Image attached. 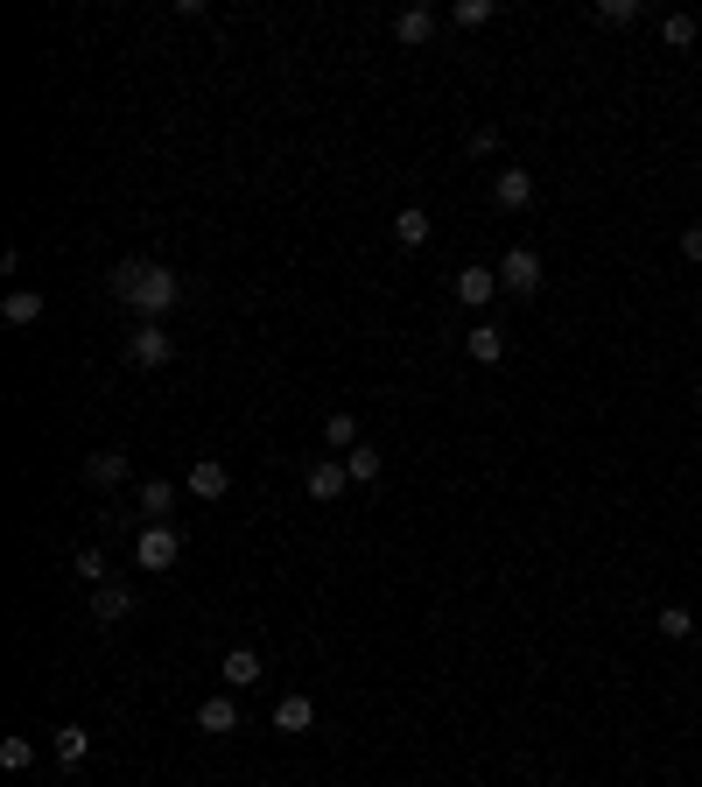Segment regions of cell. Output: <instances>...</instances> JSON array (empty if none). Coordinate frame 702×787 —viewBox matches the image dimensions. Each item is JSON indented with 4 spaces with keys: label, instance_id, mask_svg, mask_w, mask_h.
Wrapping results in <instances>:
<instances>
[{
    "label": "cell",
    "instance_id": "cell-8",
    "mask_svg": "<svg viewBox=\"0 0 702 787\" xmlns=\"http://www.w3.org/2000/svg\"><path fill=\"white\" fill-rule=\"evenodd\" d=\"M197 732H212V738L239 732V703H232V689H218V696H204V703H197Z\"/></svg>",
    "mask_w": 702,
    "mask_h": 787
},
{
    "label": "cell",
    "instance_id": "cell-25",
    "mask_svg": "<svg viewBox=\"0 0 702 787\" xmlns=\"http://www.w3.org/2000/svg\"><path fill=\"white\" fill-rule=\"evenodd\" d=\"M141 267H148V261H119V267H113V281H106V289L119 295V303H133V281H141Z\"/></svg>",
    "mask_w": 702,
    "mask_h": 787
},
{
    "label": "cell",
    "instance_id": "cell-24",
    "mask_svg": "<svg viewBox=\"0 0 702 787\" xmlns=\"http://www.w3.org/2000/svg\"><path fill=\"white\" fill-rule=\"evenodd\" d=\"M661 42H667V50H689V42H695V14H667V22H661Z\"/></svg>",
    "mask_w": 702,
    "mask_h": 787
},
{
    "label": "cell",
    "instance_id": "cell-16",
    "mask_svg": "<svg viewBox=\"0 0 702 787\" xmlns=\"http://www.w3.org/2000/svg\"><path fill=\"white\" fill-rule=\"evenodd\" d=\"M133 507H141L148 521H169V507H176V485H169V479H148L141 493H133Z\"/></svg>",
    "mask_w": 702,
    "mask_h": 787
},
{
    "label": "cell",
    "instance_id": "cell-19",
    "mask_svg": "<svg viewBox=\"0 0 702 787\" xmlns=\"http://www.w3.org/2000/svg\"><path fill=\"white\" fill-rule=\"evenodd\" d=\"M590 22H597V28H633V22H639V0H597Z\"/></svg>",
    "mask_w": 702,
    "mask_h": 787
},
{
    "label": "cell",
    "instance_id": "cell-30",
    "mask_svg": "<svg viewBox=\"0 0 702 787\" xmlns=\"http://www.w3.org/2000/svg\"><path fill=\"white\" fill-rule=\"evenodd\" d=\"M681 254H689V261H702V226H689V232H681Z\"/></svg>",
    "mask_w": 702,
    "mask_h": 787
},
{
    "label": "cell",
    "instance_id": "cell-1",
    "mask_svg": "<svg viewBox=\"0 0 702 787\" xmlns=\"http://www.w3.org/2000/svg\"><path fill=\"white\" fill-rule=\"evenodd\" d=\"M176 295H183V281H176L169 267H155V261H148V267H141V281H133V309H141L148 323H162V317L176 309Z\"/></svg>",
    "mask_w": 702,
    "mask_h": 787
},
{
    "label": "cell",
    "instance_id": "cell-11",
    "mask_svg": "<svg viewBox=\"0 0 702 787\" xmlns=\"http://www.w3.org/2000/svg\"><path fill=\"white\" fill-rule=\"evenodd\" d=\"M429 36H436V8H400V14H394V42H408V50H422Z\"/></svg>",
    "mask_w": 702,
    "mask_h": 787
},
{
    "label": "cell",
    "instance_id": "cell-10",
    "mask_svg": "<svg viewBox=\"0 0 702 787\" xmlns=\"http://www.w3.org/2000/svg\"><path fill=\"white\" fill-rule=\"evenodd\" d=\"M260 675H267V668H260V655H253V647H232V655L218 661V682H226V689H253Z\"/></svg>",
    "mask_w": 702,
    "mask_h": 787
},
{
    "label": "cell",
    "instance_id": "cell-15",
    "mask_svg": "<svg viewBox=\"0 0 702 787\" xmlns=\"http://www.w3.org/2000/svg\"><path fill=\"white\" fill-rule=\"evenodd\" d=\"M429 232H436V218H429L422 204H400V212H394V240H400V246H422Z\"/></svg>",
    "mask_w": 702,
    "mask_h": 787
},
{
    "label": "cell",
    "instance_id": "cell-2",
    "mask_svg": "<svg viewBox=\"0 0 702 787\" xmlns=\"http://www.w3.org/2000/svg\"><path fill=\"white\" fill-rule=\"evenodd\" d=\"M176 556H183V534H176L169 521H148L141 534H133V562H141V570H176Z\"/></svg>",
    "mask_w": 702,
    "mask_h": 787
},
{
    "label": "cell",
    "instance_id": "cell-13",
    "mask_svg": "<svg viewBox=\"0 0 702 787\" xmlns=\"http://www.w3.org/2000/svg\"><path fill=\"white\" fill-rule=\"evenodd\" d=\"M127 612H133V591L127 584H99L92 591V619H99V626H119Z\"/></svg>",
    "mask_w": 702,
    "mask_h": 787
},
{
    "label": "cell",
    "instance_id": "cell-27",
    "mask_svg": "<svg viewBox=\"0 0 702 787\" xmlns=\"http://www.w3.org/2000/svg\"><path fill=\"white\" fill-rule=\"evenodd\" d=\"M661 633H667V640H689V633H695V612H681V605H667V612H661Z\"/></svg>",
    "mask_w": 702,
    "mask_h": 787
},
{
    "label": "cell",
    "instance_id": "cell-5",
    "mask_svg": "<svg viewBox=\"0 0 702 787\" xmlns=\"http://www.w3.org/2000/svg\"><path fill=\"white\" fill-rule=\"evenodd\" d=\"M183 493L212 507V499H226V493H232V471L218 465V457H197V465H190V479H183Z\"/></svg>",
    "mask_w": 702,
    "mask_h": 787
},
{
    "label": "cell",
    "instance_id": "cell-18",
    "mask_svg": "<svg viewBox=\"0 0 702 787\" xmlns=\"http://www.w3.org/2000/svg\"><path fill=\"white\" fill-rule=\"evenodd\" d=\"M85 752H92V732H85V724H56V760L78 766Z\"/></svg>",
    "mask_w": 702,
    "mask_h": 787
},
{
    "label": "cell",
    "instance_id": "cell-21",
    "mask_svg": "<svg viewBox=\"0 0 702 787\" xmlns=\"http://www.w3.org/2000/svg\"><path fill=\"white\" fill-rule=\"evenodd\" d=\"M323 443H331V450H358V422H352L345 408H337V415H323Z\"/></svg>",
    "mask_w": 702,
    "mask_h": 787
},
{
    "label": "cell",
    "instance_id": "cell-20",
    "mask_svg": "<svg viewBox=\"0 0 702 787\" xmlns=\"http://www.w3.org/2000/svg\"><path fill=\"white\" fill-rule=\"evenodd\" d=\"M0 317H8V323H36L42 317V295L36 289H14L8 303H0Z\"/></svg>",
    "mask_w": 702,
    "mask_h": 787
},
{
    "label": "cell",
    "instance_id": "cell-12",
    "mask_svg": "<svg viewBox=\"0 0 702 787\" xmlns=\"http://www.w3.org/2000/svg\"><path fill=\"white\" fill-rule=\"evenodd\" d=\"M464 352H471L477 366H499L506 359V331H499V323H471V331H464Z\"/></svg>",
    "mask_w": 702,
    "mask_h": 787
},
{
    "label": "cell",
    "instance_id": "cell-7",
    "mask_svg": "<svg viewBox=\"0 0 702 787\" xmlns=\"http://www.w3.org/2000/svg\"><path fill=\"white\" fill-rule=\"evenodd\" d=\"M492 204H499V212H527L534 204V169H499L492 176Z\"/></svg>",
    "mask_w": 702,
    "mask_h": 787
},
{
    "label": "cell",
    "instance_id": "cell-26",
    "mask_svg": "<svg viewBox=\"0 0 702 787\" xmlns=\"http://www.w3.org/2000/svg\"><path fill=\"white\" fill-rule=\"evenodd\" d=\"M28 760H36V746H28V738H0V766H8V774H22Z\"/></svg>",
    "mask_w": 702,
    "mask_h": 787
},
{
    "label": "cell",
    "instance_id": "cell-23",
    "mask_svg": "<svg viewBox=\"0 0 702 787\" xmlns=\"http://www.w3.org/2000/svg\"><path fill=\"white\" fill-rule=\"evenodd\" d=\"M71 570H78L92 591H99V584H113V576H106V556H99V548H78V556H71Z\"/></svg>",
    "mask_w": 702,
    "mask_h": 787
},
{
    "label": "cell",
    "instance_id": "cell-22",
    "mask_svg": "<svg viewBox=\"0 0 702 787\" xmlns=\"http://www.w3.org/2000/svg\"><path fill=\"white\" fill-rule=\"evenodd\" d=\"M345 471H352V485H372V479H380V450H372V443L345 450Z\"/></svg>",
    "mask_w": 702,
    "mask_h": 787
},
{
    "label": "cell",
    "instance_id": "cell-6",
    "mask_svg": "<svg viewBox=\"0 0 702 787\" xmlns=\"http://www.w3.org/2000/svg\"><path fill=\"white\" fill-rule=\"evenodd\" d=\"M303 485H309V499H323V507H331V499H345V485H352V471L337 465V457H317V465L303 471Z\"/></svg>",
    "mask_w": 702,
    "mask_h": 787
},
{
    "label": "cell",
    "instance_id": "cell-14",
    "mask_svg": "<svg viewBox=\"0 0 702 787\" xmlns=\"http://www.w3.org/2000/svg\"><path fill=\"white\" fill-rule=\"evenodd\" d=\"M309 724H317V703H309V696H281V703H275V732L303 738Z\"/></svg>",
    "mask_w": 702,
    "mask_h": 787
},
{
    "label": "cell",
    "instance_id": "cell-9",
    "mask_svg": "<svg viewBox=\"0 0 702 787\" xmlns=\"http://www.w3.org/2000/svg\"><path fill=\"white\" fill-rule=\"evenodd\" d=\"M492 289H499V267H457V303H471V309H485L492 303Z\"/></svg>",
    "mask_w": 702,
    "mask_h": 787
},
{
    "label": "cell",
    "instance_id": "cell-17",
    "mask_svg": "<svg viewBox=\"0 0 702 787\" xmlns=\"http://www.w3.org/2000/svg\"><path fill=\"white\" fill-rule=\"evenodd\" d=\"M85 479H92V485H119V479H127V450H92V457H85Z\"/></svg>",
    "mask_w": 702,
    "mask_h": 787
},
{
    "label": "cell",
    "instance_id": "cell-29",
    "mask_svg": "<svg viewBox=\"0 0 702 787\" xmlns=\"http://www.w3.org/2000/svg\"><path fill=\"white\" fill-rule=\"evenodd\" d=\"M471 155H499V127H477L471 134Z\"/></svg>",
    "mask_w": 702,
    "mask_h": 787
},
{
    "label": "cell",
    "instance_id": "cell-3",
    "mask_svg": "<svg viewBox=\"0 0 702 787\" xmlns=\"http://www.w3.org/2000/svg\"><path fill=\"white\" fill-rule=\"evenodd\" d=\"M127 359H133V366H148V373H155V366H169V359H176V338L162 331V323H141V331L127 338Z\"/></svg>",
    "mask_w": 702,
    "mask_h": 787
},
{
    "label": "cell",
    "instance_id": "cell-28",
    "mask_svg": "<svg viewBox=\"0 0 702 787\" xmlns=\"http://www.w3.org/2000/svg\"><path fill=\"white\" fill-rule=\"evenodd\" d=\"M492 14H499V8H492V0H457V22H464V28H485Z\"/></svg>",
    "mask_w": 702,
    "mask_h": 787
},
{
    "label": "cell",
    "instance_id": "cell-4",
    "mask_svg": "<svg viewBox=\"0 0 702 787\" xmlns=\"http://www.w3.org/2000/svg\"><path fill=\"white\" fill-rule=\"evenodd\" d=\"M499 289L534 295V289H541V254H534V246H513V254L499 261Z\"/></svg>",
    "mask_w": 702,
    "mask_h": 787
}]
</instances>
